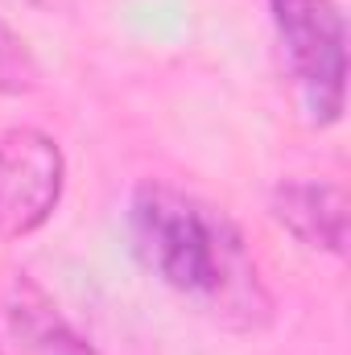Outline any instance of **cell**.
<instances>
[{"label":"cell","mask_w":351,"mask_h":355,"mask_svg":"<svg viewBox=\"0 0 351 355\" xmlns=\"http://www.w3.org/2000/svg\"><path fill=\"white\" fill-rule=\"evenodd\" d=\"M137 261L207 322L257 335L273 322V293L236 219L170 182H141L128 198Z\"/></svg>","instance_id":"6da1fadb"},{"label":"cell","mask_w":351,"mask_h":355,"mask_svg":"<svg viewBox=\"0 0 351 355\" xmlns=\"http://www.w3.org/2000/svg\"><path fill=\"white\" fill-rule=\"evenodd\" d=\"M277 46L302 116L331 128L348 99V25L335 0H268Z\"/></svg>","instance_id":"7a4b0ae2"},{"label":"cell","mask_w":351,"mask_h":355,"mask_svg":"<svg viewBox=\"0 0 351 355\" xmlns=\"http://www.w3.org/2000/svg\"><path fill=\"white\" fill-rule=\"evenodd\" d=\"M67 190L58 141L29 124L0 128V240L33 236L50 223Z\"/></svg>","instance_id":"3957f363"},{"label":"cell","mask_w":351,"mask_h":355,"mask_svg":"<svg viewBox=\"0 0 351 355\" xmlns=\"http://www.w3.org/2000/svg\"><path fill=\"white\" fill-rule=\"evenodd\" d=\"M0 355H99L58 302L17 265H0Z\"/></svg>","instance_id":"277c9868"},{"label":"cell","mask_w":351,"mask_h":355,"mask_svg":"<svg viewBox=\"0 0 351 355\" xmlns=\"http://www.w3.org/2000/svg\"><path fill=\"white\" fill-rule=\"evenodd\" d=\"M268 211L273 219L306 248L327 252V257H343L348 252V190L339 182H323V178H289L268 194Z\"/></svg>","instance_id":"5b68a950"},{"label":"cell","mask_w":351,"mask_h":355,"mask_svg":"<svg viewBox=\"0 0 351 355\" xmlns=\"http://www.w3.org/2000/svg\"><path fill=\"white\" fill-rule=\"evenodd\" d=\"M42 87V62L33 58L29 42L0 21V95H29Z\"/></svg>","instance_id":"8992f818"}]
</instances>
